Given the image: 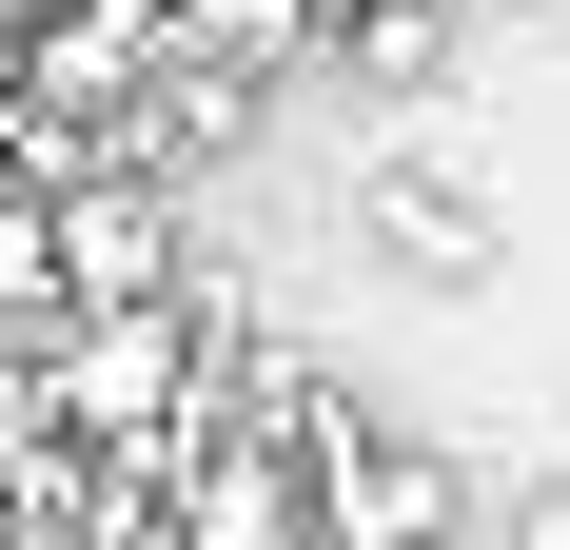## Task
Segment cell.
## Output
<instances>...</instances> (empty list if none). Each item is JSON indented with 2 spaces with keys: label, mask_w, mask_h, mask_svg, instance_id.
I'll return each instance as SVG.
<instances>
[{
  "label": "cell",
  "mask_w": 570,
  "mask_h": 550,
  "mask_svg": "<svg viewBox=\"0 0 570 550\" xmlns=\"http://www.w3.org/2000/svg\"><path fill=\"white\" fill-rule=\"evenodd\" d=\"M315 550H472V472L413 433H354V413H315Z\"/></svg>",
  "instance_id": "obj_1"
},
{
  "label": "cell",
  "mask_w": 570,
  "mask_h": 550,
  "mask_svg": "<svg viewBox=\"0 0 570 550\" xmlns=\"http://www.w3.org/2000/svg\"><path fill=\"white\" fill-rule=\"evenodd\" d=\"M79 275H59V197H0V315H59Z\"/></svg>",
  "instance_id": "obj_3"
},
{
  "label": "cell",
  "mask_w": 570,
  "mask_h": 550,
  "mask_svg": "<svg viewBox=\"0 0 570 550\" xmlns=\"http://www.w3.org/2000/svg\"><path fill=\"white\" fill-rule=\"evenodd\" d=\"M59 275H79V315H158V295H197L158 236V197H118V177H59Z\"/></svg>",
  "instance_id": "obj_2"
},
{
  "label": "cell",
  "mask_w": 570,
  "mask_h": 550,
  "mask_svg": "<svg viewBox=\"0 0 570 550\" xmlns=\"http://www.w3.org/2000/svg\"><path fill=\"white\" fill-rule=\"evenodd\" d=\"M40 452H79V433H59V354H40V374H20V354H0V492H20V472H40Z\"/></svg>",
  "instance_id": "obj_4"
},
{
  "label": "cell",
  "mask_w": 570,
  "mask_h": 550,
  "mask_svg": "<svg viewBox=\"0 0 570 550\" xmlns=\"http://www.w3.org/2000/svg\"><path fill=\"white\" fill-rule=\"evenodd\" d=\"M315 20H413V0H315Z\"/></svg>",
  "instance_id": "obj_5"
}]
</instances>
